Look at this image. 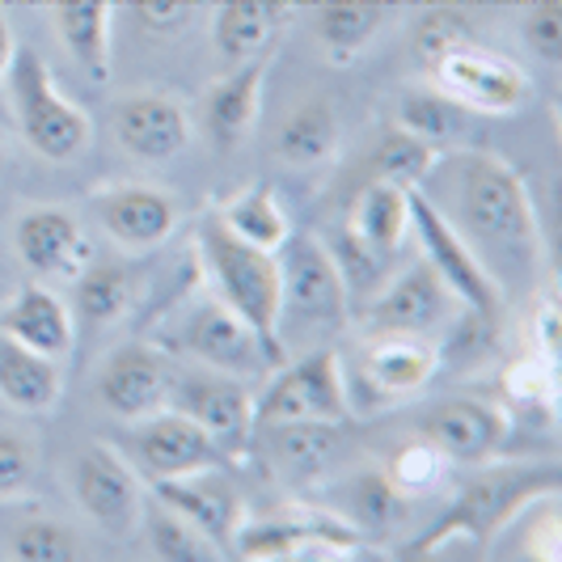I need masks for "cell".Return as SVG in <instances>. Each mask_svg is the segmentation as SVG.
Masks as SVG:
<instances>
[{"instance_id": "17", "label": "cell", "mask_w": 562, "mask_h": 562, "mask_svg": "<svg viewBox=\"0 0 562 562\" xmlns=\"http://www.w3.org/2000/svg\"><path fill=\"white\" fill-rule=\"evenodd\" d=\"M153 499H161L169 512H178L203 541L216 546V554L233 550L237 529L246 525V499L241 486L228 479L221 465H207L182 479L153 482Z\"/></svg>"}, {"instance_id": "40", "label": "cell", "mask_w": 562, "mask_h": 562, "mask_svg": "<svg viewBox=\"0 0 562 562\" xmlns=\"http://www.w3.org/2000/svg\"><path fill=\"white\" fill-rule=\"evenodd\" d=\"M9 554L22 562H72L81 559V541L59 520H30L13 533Z\"/></svg>"}, {"instance_id": "21", "label": "cell", "mask_w": 562, "mask_h": 562, "mask_svg": "<svg viewBox=\"0 0 562 562\" xmlns=\"http://www.w3.org/2000/svg\"><path fill=\"white\" fill-rule=\"evenodd\" d=\"M89 212L98 228L123 250H157L178 228V203L161 187H136L114 182L89 195Z\"/></svg>"}, {"instance_id": "20", "label": "cell", "mask_w": 562, "mask_h": 562, "mask_svg": "<svg viewBox=\"0 0 562 562\" xmlns=\"http://www.w3.org/2000/svg\"><path fill=\"white\" fill-rule=\"evenodd\" d=\"M271 64H276V43L262 47L258 56L233 64L225 77L203 93V102H199V132L207 136V144L216 153H233L254 132V123L262 114V85H267Z\"/></svg>"}, {"instance_id": "8", "label": "cell", "mask_w": 562, "mask_h": 562, "mask_svg": "<svg viewBox=\"0 0 562 562\" xmlns=\"http://www.w3.org/2000/svg\"><path fill=\"white\" fill-rule=\"evenodd\" d=\"M465 305L452 296L445 280L427 267L415 262L402 276L385 280L364 305V335H419V338H440L457 330Z\"/></svg>"}, {"instance_id": "6", "label": "cell", "mask_w": 562, "mask_h": 562, "mask_svg": "<svg viewBox=\"0 0 562 562\" xmlns=\"http://www.w3.org/2000/svg\"><path fill=\"white\" fill-rule=\"evenodd\" d=\"M280 342L292 330L296 338L310 335V347H317L347 322L351 292L322 241L292 233L280 246Z\"/></svg>"}, {"instance_id": "12", "label": "cell", "mask_w": 562, "mask_h": 562, "mask_svg": "<svg viewBox=\"0 0 562 562\" xmlns=\"http://www.w3.org/2000/svg\"><path fill=\"white\" fill-rule=\"evenodd\" d=\"M427 72H431V85H440L470 114H516L533 98V81L520 64L495 52H479L474 43L436 59Z\"/></svg>"}, {"instance_id": "19", "label": "cell", "mask_w": 562, "mask_h": 562, "mask_svg": "<svg viewBox=\"0 0 562 562\" xmlns=\"http://www.w3.org/2000/svg\"><path fill=\"white\" fill-rule=\"evenodd\" d=\"M440 342L419 335H364L360 385L372 406H394L423 394L440 368Z\"/></svg>"}, {"instance_id": "24", "label": "cell", "mask_w": 562, "mask_h": 562, "mask_svg": "<svg viewBox=\"0 0 562 562\" xmlns=\"http://www.w3.org/2000/svg\"><path fill=\"white\" fill-rule=\"evenodd\" d=\"M52 22H56L64 52L77 59L93 81H106L114 56V0H52Z\"/></svg>"}, {"instance_id": "31", "label": "cell", "mask_w": 562, "mask_h": 562, "mask_svg": "<svg viewBox=\"0 0 562 562\" xmlns=\"http://www.w3.org/2000/svg\"><path fill=\"white\" fill-rule=\"evenodd\" d=\"M216 216H221V225H225L233 237L250 241L258 250L280 254V246L292 237V221H288V212H283L276 187H267V182H250V187H241L237 195H228L225 203L216 207Z\"/></svg>"}, {"instance_id": "18", "label": "cell", "mask_w": 562, "mask_h": 562, "mask_svg": "<svg viewBox=\"0 0 562 562\" xmlns=\"http://www.w3.org/2000/svg\"><path fill=\"white\" fill-rule=\"evenodd\" d=\"M169 385H173V368L166 356L148 342H123L98 368L93 394L111 411L114 419L136 423L148 419L169 406Z\"/></svg>"}, {"instance_id": "15", "label": "cell", "mask_w": 562, "mask_h": 562, "mask_svg": "<svg viewBox=\"0 0 562 562\" xmlns=\"http://www.w3.org/2000/svg\"><path fill=\"white\" fill-rule=\"evenodd\" d=\"M169 406L187 419H195L225 457H237V452L250 445L254 436V394L246 390V381L237 376H225V372H182L173 376L169 385Z\"/></svg>"}, {"instance_id": "5", "label": "cell", "mask_w": 562, "mask_h": 562, "mask_svg": "<svg viewBox=\"0 0 562 562\" xmlns=\"http://www.w3.org/2000/svg\"><path fill=\"white\" fill-rule=\"evenodd\" d=\"M351 419V381L330 342H317L305 356H288L262 376L254 397V427L271 423H347Z\"/></svg>"}, {"instance_id": "32", "label": "cell", "mask_w": 562, "mask_h": 562, "mask_svg": "<svg viewBox=\"0 0 562 562\" xmlns=\"http://www.w3.org/2000/svg\"><path fill=\"white\" fill-rule=\"evenodd\" d=\"M136 292H140V280H136L132 267L89 258V267L72 280V305H77V317L85 326L102 330V326H114V322H123L132 313Z\"/></svg>"}, {"instance_id": "25", "label": "cell", "mask_w": 562, "mask_h": 562, "mask_svg": "<svg viewBox=\"0 0 562 562\" xmlns=\"http://www.w3.org/2000/svg\"><path fill=\"white\" fill-rule=\"evenodd\" d=\"M342 225L351 228L368 250L394 258L397 246L411 233V187H397V182H385V178H368L364 187L356 191V203H351Z\"/></svg>"}, {"instance_id": "28", "label": "cell", "mask_w": 562, "mask_h": 562, "mask_svg": "<svg viewBox=\"0 0 562 562\" xmlns=\"http://www.w3.org/2000/svg\"><path fill=\"white\" fill-rule=\"evenodd\" d=\"M330 504H335V516L351 533L364 537L394 529L402 512H406V495L385 479V470H364V474H351V479L338 482Z\"/></svg>"}, {"instance_id": "39", "label": "cell", "mask_w": 562, "mask_h": 562, "mask_svg": "<svg viewBox=\"0 0 562 562\" xmlns=\"http://www.w3.org/2000/svg\"><path fill=\"white\" fill-rule=\"evenodd\" d=\"M465 43H474V30H470V18L457 13V9H427L415 22V34H411V47L427 68L449 52H457V47H465Z\"/></svg>"}, {"instance_id": "43", "label": "cell", "mask_w": 562, "mask_h": 562, "mask_svg": "<svg viewBox=\"0 0 562 562\" xmlns=\"http://www.w3.org/2000/svg\"><path fill=\"white\" fill-rule=\"evenodd\" d=\"M199 4H203V0H127L132 18H136L148 34H178L182 26H191Z\"/></svg>"}, {"instance_id": "33", "label": "cell", "mask_w": 562, "mask_h": 562, "mask_svg": "<svg viewBox=\"0 0 562 562\" xmlns=\"http://www.w3.org/2000/svg\"><path fill=\"white\" fill-rule=\"evenodd\" d=\"M254 431H262L271 461L288 482H313L330 465V452L338 445L335 423H271Z\"/></svg>"}, {"instance_id": "29", "label": "cell", "mask_w": 562, "mask_h": 562, "mask_svg": "<svg viewBox=\"0 0 562 562\" xmlns=\"http://www.w3.org/2000/svg\"><path fill=\"white\" fill-rule=\"evenodd\" d=\"M385 13H390V0H317L313 4V34L322 38L326 56L335 64H351L372 43Z\"/></svg>"}, {"instance_id": "2", "label": "cell", "mask_w": 562, "mask_h": 562, "mask_svg": "<svg viewBox=\"0 0 562 562\" xmlns=\"http://www.w3.org/2000/svg\"><path fill=\"white\" fill-rule=\"evenodd\" d=\"M474 470L479 474L461 486V495L440 516V525L431 533H423L415 546H406V559L436 554L440 546H452V541L486 546L512 516H520L537 499H554V491L562 482L554 461H546V465H491L486 461V465H474Z\"/></svg>"}, {"instance_id": "46", "label": "cell", "mask_w": 562, "mask_h": 562, "mask_svg": "<svg viewBox=\"0 0 562 562\" xmlns=\"http://www.w3.org/2000/svg\"><path fill=\"white\" fill-rule=\"evenodd\" d=\"M0 169H4V148H0Z\"/></svg>"}, {"instance_id": "9", "label": "cell", "mask_w": 562, "mask_h": 562, "mask_svg": "<svg viewBox=\"0 0 562 562\" xmlns=\"http://www.w3.org/2000/svg\"><path fill=\"white\" fill-rule=\"evenodd\" d=\"M114 449L123 452L132 461V470L144 474L148 482L182 479V474H195V470L225 461L221 445L195 419L178 415L173 406L148 415V419L127 423V431H119Z\"/></svg>"}, {"instance_id": "10", "label": "cell", "mask_w": 562, "mask_h": 562, "mask_svg": "<svg viewBox=\"0 0 562 562\" xmlns=\"http://www.w3.org/2000/svg\"><path fill=\"white\" fill-rule=\"evenodd\" d=\"M68 486H72V499L85 516L111 537H127L140 529L144 516V491L140 474L132 470V461L114 445H85L72 457V470H68Z\"/></svg>"}, {"instance_id": "22", "label": "cell", "mask_w": 562, "mask_h": 562, "mask_svg": "<svg viewBox=\"0 0 562 562\" xmlns=\"http://www.w3.org/2000/svg\"><path fill=\"white\" fill-rule=\"evenodd\" d=\"M114 140L136 161L166 166L182 157L191 140V119L169 93H127L114 102Z\"/></svg>"}, {"instance_id": "14", "label": "cell", "mask_w": 562, "mask_h": 562, "mask_svg": "<svg viewBox=\"0 0 562 562\" xmlns=\"http://www.w3.org/2000/svg\"><path fill=\"white\" fill-rule=\"evenodd\" d=\"M415 436L431 440L436 449L449 457L452 465H486L507 449L512 436V415L504 406L486 402V397H445L436 406H427L415 419Z\"/></svg>"}, {"instance_id": "27", "label": "cell", "mask_w": 562, "mask_h": 562, "mask_svg": "<svg viewBox=\"0 0 562 562\" xmlns=\"http://www.w3.org/2000/svg\"><path fill=\"white\" fill-rule=\"evenodd\" d=\"M64 394V368L52 356H38L22 342L0 335V402L22 415L52 411Z\"/></svg>"}, {"instance_id": "11", "label": "cell", "mask_w": 562, "mask_h": 562, "mask_svg": "<svg viewBox=\"0 0 562 562\" xmlns=\"http://www.w3.org/2000/svg\"><path fill=\"white\" fill-rule=\"evenodd\" d=\"M182 351L195 360V364L212 368V372H225V376H237V381H262L271 368L280 364L276 351L262 342V335L254 330L246 317L228 310L225 301L207 296L199 301L187 326H182Z\"/></svg>"}, {"instance_id": "38", "label": "cell", "mask_w": 562, "mask_h": 562, "mask_svg": "<svg viewBox=\"0 0 562 562\" xmlns=\"http://www.w3.org/2000/svg\"><path fill=\"white\" fill-rule=\"evenodd\" d=\"M140 525L148 529V546H153V554H157V559H173V562L221 559V554H216V546H212V541H203V537H199L195 529L178 516V512H169L161 499L144 504Z\"/></svg>"}, {"instance_id": "4", "label": "cell", "mask_w": 562, "mask_h": 562, "mask_svg": "<svg viewBox=\"0 0 562 562\" xmlns=\"http://www.w3.org/2000/svg\"><path fill=\"white\" fill-rule=\"evenodd\" d=\"M4 93L13 102V119L22 140L47 157V161H77L89 140H93V123L89 114L64 93L47 68V59L34 47H18L9 77H4Z\"/></svg>"}, {"instance_id": "35", "label": "cell", "mask_w": 562, "mask_h": 562, "mask_svg": "<svg viewBox=\"0 0 562 562\" xmlns=\"http://www.w3.org/2000/svg\"><path fill=\"white\" fill-rule=\"evenodd\" d=\"M440 161V148L415 140L411 132L402 127H385L372 153H368V178H385V182H397V187H423V178L431 173V166Z\"/></svg>"}, {"instance_id": "7", "label": "cell", "mask_w": 562, "mask_h": 562, "mask_svg": "<svg viewBox=\"0 0 562 562\" xmlns=\"http://www.w3.org/2000/svg\"><path fill=\"white\" fill-rule=\"evenodd\" d=\"M411 228L419 233L423 262L445 280V288L465 305V313L499 326L507 310L504 283L495 280V271L482 262V254L457 233V225L423 195L419 187H411Z\"/></svg>"}, {"instance_id": "36", "label": "cell", "mask_w": 562, "mask_h": 562, "mask_svg": "<svg viewBox=\"0 0 562 562\" xmlns=\"http://www.w3.org/2000/svg\"><path fill=\"white\" fill-rule=\"evenodd\" d=\"M554 360L550 356H520L516 364L504 372V397L520 411V415H529V419L546 423L554 419Z\"/></svg>"}, {"instance_id": "13", "label": "cell", "mask_w": 562, "mask_h": 562, "mask_svg": "<svg viewBox=\"0 0 562 562\" xmlns=\"http://www.w3.org/2000/svg\"><path fill=\"white\" fill-rule=\"evenodd\" d=\"M364 537L351 533L338 516L326 512H280V516H246L237 529L233 554L241 559H347Z\"/></svg>"}, {"instance_id": "45", "label": "cell", "mask_w": 562, "mask_h": 562, "mask_svg": "<svg viewBox=\"0 0 562 562\" xmlns=\"http://www.w3.org/2000/svg\"><path fill=\"white\" fill-rule=\"evenodd\" d=\"M13 52H18V38H13V26L0 9V102H4V77H9V64H13Z\"/></svg>"}, {"instance_id": "3", "label": "cell", "mask_w": 562, "mask_h": 562, "mask_svg": "<svg viewBox=\"0 0 562 562\" xmlns=\"http://www.w3.org/2000/svg\"><path fill=\"white\" fill-rule=\"evenodd\" d=\"M195 254L212 296L225 301L237 317H246L283 364L288 351L280 342V254L258 250L250 241L233 237L216 212L199 221Z\"/></svg>"}, {"instance_id": "41", "label": "cell", "mask_w": 562, "mask_h": 562, "mask_svg": "<svg viewBox=\"0 0 562 562\" xmlns=\"http://www.w3.org/2000/svg\"><path fill=\"white\" fill-rule=\"evenodd\" d=\"M38 474V449L26 431L0 427V499H22Z\"/></svg>"}, {"instance_id": "37", "label": "cell", "mask_w": 562, "mask_h": 562, "mask_svg": "<svg viewBox=\"0 0 562 562\" xmlns=\"http://www.w3.org/2000/svg\"><path fill=\"white\" fill-rule=\"evenodd\" d=\"M449 474H452V461L431 440H423V436H411L406 445H397L394 457L385 461V479L394 482L406 499L440 491V482L449 479Z\"/></svg>"}, {"instance_id": "42", "label": "cell", "mask_w": 562, "mask_h": 562, "mask_svg": "<svg viewBox=\"0 0 562 562\" xmlns=\"http://www.w3.org/2000/svg\"><path fill=\"white\" fill-rule=\"evenodd\" d=\"M520 34L537 59L562 64V0H529L520 18Z\"/></svg>"}, {"instance_id": "16", "label": "cell", "mask_w": 562, "mask_h": 562, "mask_svg": "<svg viewBox=\"0 0 562 562\" xmlns=\"http://www.w3.org/2000/svg\"><path fill=\"white\" fill-rule=\"evenodd\" d=\"M13 250L26 262V271L43 283H72L89 267V237L77 212L56 203L22 207L13 221Z\"/></svg>"}, {"instance_id": "30", "label": "cell", "mask_w": 562, "mask_h": 562, "mask_svg": "<svg viewBox=\"0 0 562 562\" xmlns=\"http://www.w3.org/2000/svg\"><path fill=\"white\" fill-rule=\"evenodd\" d=\"M338 111L326 98H310L283 119L280 136H276V157L292 169L326 166L338 153Z\"/></svg>"}, {"instance_id": "23", "label": "cell", "mask_w": 562, "mask_h": 562, "mask_svg": "<svg viewBox=\"0 0 562 562\" xmlns=\"http://www.w3.org/2000/svg\"><path fill=\"white\" fill-rule=\"evenodd\" d=\"M0 335L64 364L68 351H72V342H77V322H72V310L64 305V296L38 280V283H22L0 305Z\"/></svg>"}, {"instance_id": "34", "label": "cell", "mask_w": 562, "mask_h": 562, "mask_svg": "<svg viewBox=\"0 0 562 562\" xmlns=\"http://www.w3.org/2000/svg\"><path fill=\"white\" fill-rule=\"evenodd\" d=\"M465 123H470V111L452 102L440 85H415L397 98V127L440 153H449L465 136Z\"/></svg>"}, {"instance_id": "26", "label": "cell", "mask_w": 562, "mask_h": 562, "mask_svg": "<svg viewBox=\"0 0 562 562\" xmlns=\"http://www.w3.org/2000/svg\"><path fill=\"white\" fill-rule=\"evenodd\" d=\"M292 13V0H221L212 13V43L221 59L241 64L276 43V30Z\"/></svg>"}, {"instance_id": "1", "label": "cell", "mask_w": 562, "mask_h": 562, "mask_svg": "<svg viewBox=\"0 0 562 562\" xmlns=\"http://www.w3.org/2000/svg\"><path fill=\"white\" fill-rule=\"evenodd\" d=\"M440 169L452 173V225L474 246L533 271L537 221L525 178L495 153H440Z\"/></svg>"}, {"instance_id": "44", "label": "cell", "mask_w": 562, "mask_h": 562, "mask_svg": "<svg viewBox=\"0 0 562 562\" xmlns=\"http://www.w3.org/2000/svg\"><path fill=\"white\" fill-rule=\"evenodd\" d=\"M529 342H533L537 356L554 360V351H559V301H554V292H546L537 301L533 317H529Z\"/></svg>"}]
</instances>
